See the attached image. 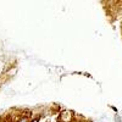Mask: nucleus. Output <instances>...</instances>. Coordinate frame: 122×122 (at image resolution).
<instances>
[{"label":"nucleus","instance_id":"2","mask_svg":"<svg viewBox=\"0 0 122 122\" xmlns=\"http://www.w3.org/2000/svg\"><path fill=\"white\" fill-rule=\"evenodd\" d=\"M38 121H39V120H38V118H34V120H33V121H32V122H38Z\"/></svg>","mask_w":122,"mask_h":122},{"label":"nucleus","instance_id":"1","mask_svg":"<svg viewBox=\"0 0 122 122\" xmlns=\"http://www.w3.org/2000/svg\"><path fill=\"white\" fill-rule=\"evenodd\" d=\"M20 122H28V120H27V117H23L21 121H20Z\"/></svg>","mask_w":122,"mask_h":122}]
</instances>
